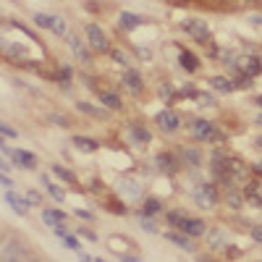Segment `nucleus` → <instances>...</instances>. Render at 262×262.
<instances>
[{"mask_svg":"<svg viewBox=\"0 0 262 262\" xmlns=\"http://www.w3.org/2000/svg\"><path fill=\"white\" fill-rule=\"evenodd\" d=\"M168 221H170V226H176L181 233H186V236H202L205 231H207V226H205V221H200V217H186V215H179V212H168Z\"/></svg>","mask_w":262,"mask_h":262,"instance_id":"nucleus-1","label":"nucleus"},{"mask_svg":"<svg viewBox=\"0 0 262 262\" xmlns=\"http://www.w3.org/2000/svg\"><path fill=\"white\" fill-rule=\"evenodd\" d=\"M84 32H86V45H90V50H95V53H111L107 37H105V32L97 24H86Z\"/></svg>","mask_w":262,"mask_h":262,"instance_id":"nucleus-2","label":"nucleus"},{"mask_svg":"<svg viewBox=\"0 0 262 262\" xmlns=\"http://www.w3.org/2000/svg\"><path fill=\"white\" fill-rule=\"evenodd\" d=\"M27 244L18 242V238H11V242L3 247V254H0V259L3 262H24L27 259Z\"/></svg>","mask_w":262,"mask_h":262,"instance_id":"nucleus-3","label":"nucleus"},{"mask_svg":"<svg viewBox=\"0 0 262 262\" xmlns=\"http://www.w3.org/2000/svg\"><path fill=\"white\" fill-rule=\"evenodd\" d=\"M155 123L165 131V134H173V131H179L181 118H179V113H173V111H160V113L155 116Z\"/></svg>","mask_w":262,"mask_h":262,"instance_id":"nucleus-4","label":"nucleus"},{"mask_svg":"<svg viewBox=\"0 0 262 262\" xmlns=\"http://www.w3.org/2000/svg\"><path fill=\"white\" fill-rule=\"evenodd\" d=\"M191 134H194L196 139H212V137H217V131H215V126H212L210 121L196 118V121L191 123Z\"/></svg>","mask_w":262,"mask_h":262,"instance_id":"nucleus-5","label":"nucleus"},{"mask_svg":"<svg viewBox=\"0 0 262 262\" xmlns=\"http://www.w3.org/2000/svg\"><path fill=\"white\" fill-rule=\"evenodd\" d=\"M11 160L18 168H24V170H32L37 165V155H34V152H27V149H13L11 152Z\"/></svg>","mask_w":262,"mask_h":262,"instance_id":"nucleus-6","label":"nucleus"},{"mask_svg":"<svg viewBox=\"0 0 262 262\" xmlns=\"http://www.w3.org/2000/svg\"><path fill=\"white\" fill-rule=\"evenodd\" d=\"M238 69H242L244 71V76H257L259 71H262V60L259 58H254V55H249V58H242V60H238Z\"/></svg>","mask_w":262,"mask_h":262,"instance_id":"nucleus-7","label":"nucleus"},{"mask_svg":"<svg viewBox=\"0 0 262 262\" xmlns=\"http://www.w3.org/2000/svg\"><path fill=\"white\" fill-rule=\"evenodd\" d=\"M69 48L74 50V55H76V58H79L81 63H90V60H92L90 50L84 48V42H81V39H79L76 34H69Z\"/></svg>","mask_w":262,"mask_h":262,"instance_id":"nucleus-8","label":"nucleus"},{"mask_svg":"<svg viewBox=\"0 0 262 262\" xmlns=\"http://www.w3.org/2000/svg\"><path fill=\"white\" fill-rule=\"evenodd\" d=\"M184 29H186L189 34H194L196 39H210V29L205 27V21H196V18H189L186 24H184Z\"/></svg>","mask_w":262,"mask_h":262,"instance_id":"nucleus-9","label":"nucleus"},{"mask_svg":"<svg viewBox=\"0 0 262 262\" xmlns=\"http://www.w3.org/2000/svg\"><path fill=\"white\" fill-rule=\"evenodd\" d=\"M6 202H8V205H11V207H13L18 215H27V212H29V202H27V196L21 200V196H18L13 189H8V191H6Z\"/></svg>","mask_w":262,"mask_h":262,"instance_id":"nucleus-10","label":"nucleus"},{"mask_svg":"<svg viewBox=\"0 0 262 262\" xmlns=\"http://www.w3.org/2000/svg\"><path fill=\"white\" fill-rule=\"evenodd\" d=\"M123 84H126V90H128V92H134V95L144 90V84H142V74H137L134 69H128V71L123 74Z\"/></svg>","mask_w":262,"mask_h":262,"instance_id":"nucleus-11","label":"nucleus"},{"mask_svg":"<svg viewBox=\"0 0 262 262\" xmlns=\"http://www.w3.org/2000/svg\"><path fill=\"white\" fill-rule=\"evenodd\" d=\"M168 236V242H173L176 247H181V249H186V252H194V244H191V236H186V233H176V231H168L165 233Z\"/></svg>","mask_w":262,"mask_h":262,"instance_id":"nucleus-12","label":"nucleus"},{"mask_svg":"<svg viewBox=\"0 0 262 262\" xmlns=\"http://www.w3.org/2000/svg\"><path fill=\"white\" fill-rule=\"evenodd\" d=\"M155 165H158V168H160L163 173H168V176H173V173L179 170V163L173 160L170 155H165V152H160V155L155 158Z\"/></svg>","mask_w":262,"mask_h":262,"instance_id":"nucleus-13","label":"nucleus"},{"mask_svg":"<svg viewBox=\"0 0 262 262\" xmlns=\"http://www.w3.org/2000/svg\"><path fill=\"white\" fill-rule=\"evenodd\" d=\"M196 202H202L205 207H215V202H217L215 189L212 186H200L196 189Z\"/></svg>","mask_w":262,"mask_h":262,"instance_id":"nucleus-14","label":"nucleus"},{"mask_svg":"<svg viewBox=\"0 0 262 262\" xmlns=\"http://www.w3.org/2000/svg\"><path fill=\"white\" fill-rule=\"evenodd\" d=\"M142 24V16L139 13H121V29H126V32H131V29H137Z\"/></svg>","mask_w":262,"mask_h":262,"instance_id":"nucleus-15","label":"nucleus"},{"mask_svg":"<svg viewBox=\"0 0 262 262\" xmlns=\"http://www.w3.org/2000/svg\"><path fill=\"white\" fill-rule=\"evenodd\" d=\"M42 221H45V223L53 228V226H58V223H63V221H66V215H63L60 210H53V207H48V210H42Z\"/></svg>","mask_w":262,"mask_h":262,"instance_id":"nucleus-16","label":"nucleus"},{"mask_svg":"<svg viewBox=\"0 0 262 262\" xmlns=\"http://www.w3.org/2000/svg\"><path fill=\"white\" fill-rule=\"evenodd\" d=\"M42 186H45V189H48V194L53 196V200H55V202H63V200H66V194L60 191V186H58V184H53V181H50L48 176H42Z\"/></svg>","mask_w":262,"mask_h":262,"instance_id":"nucleus-17","label":"nucleus"},{"mask_svg":"<svg viewBox=\"0 0 262 262\" xmlns=\"http://www.w3.org/2000/svg\"><path fill=\"white\" fill-rule=\"evenodd\" d=\"M100 102H102L105 107H111V111H121V107H123V105H121V97L113 95V92H102V95H100Z\"/></svg>","mask_w":262,"mask_h":262,"instance_id":"nucleus-18","label":"nucleus"},{"mask_svg":"<svg viewBox=\"0 0 262 262\" xmlns=\"http://www.w3.org/2000/svg\"><path fill=\"white\" fill-rule=\"evenodd\" d=\"M181 66H184V69H186L189 74H194L196 69H200V60H196L189 50H181Z\"/></svg>","mask_w":262,"mask_h":262,"instance_id":"nucleus-19","label":"nucleus"},{"mask_svg":"<svg viewBox=\"0 0 262 262\" xmlns=\"http://www.w3.org/2000/svg\"><path fill=\"white\" fill-rule=\"evenodd\" d=\"M32 21L39 27V29H53V24H55V16H48V13H34L32 16Z\"/></svg>","mask_w":262,"mask_h":262,"instance_id":"nucleus-20","label":"nucleus"},{"mask_svg":"<svg viewBox=\"0 0 262 262\" xmlns=\"http://www.w3.org/2000/svg\"><path fill=\"white\" fill-rule=\"evenodd\" d=\"M74 144H76L81 152H95V149H97V142H95V139H86V137H74Z\"/></svg>","mask_w":262,"mask_h":262,"instance_id":"nucleus-21","label":"nucleus"},{"mask_svg":"<svg viewBox=\"0 0 262 262\" xmlns=\"http://www.w3.org/2000/svg\"><path fill=\"white\" fill-rule=\"evenodd\" d=\"M210 84H212V90H217V92H231V90H233V84H231L228 79H223V76L210 79Z\"/></svg>","mask_w":262,"mask_h":262,"instance_id":"nucleus-22","label":"nucleus"},{"mask_svg":"<svg viewBox=\"0 0 262 262\" xmlns=\"http://www.w3.org/2000/svg\"><path fill=\"white\" fill-rule=\"evenodd\" d=\"M160 210H163L160 200H147V202H144V210H142V212H144L147 217H155V215H158Z\"/></svg>","mask_w":262,"mask_h":262,"instance_id":"nucleus-23","label":"nucleus"},{"mask_svg":"<svg viewBox=\"0 0 262 262\" xmlns=\"http://www.w3.org/2000/svg\"><path fill=\"white\" fill-rule=\"evenodd\" d=\"M131 137H134L139 144H147L149 142V131L142 128V126H131Z\"/></svg>","mask_w":262,"mask_h":262,"instance_id":"nucleus-24","label":"nucleus"},{"mask_svg":"<svg viewBox=\"0 0 262 262\" xmlns=\"http://www.w3.org/2000/svg\"><path fill=\"white\" fill-rule=\"evenodd\" d=\"M53 173H58V176L63 179V181H69V184H76V176L71 170H66V165H53Z\"/></svg>","mask_w":262,"mask_h":262,"instance_id":"nucleus-25","label":"nucleus"},{"mask_svg":"<svg viewBox=\"0 0 262 262\" xmlns=\"http://www.w3.org/2000/svg\"><path fill=\"white\" fill-rule=\"evenodd\" d=\"M79 111L81 113H86V116H102V111H100V107H95V105H90V102H79Z\"/></svg>","mask_w":262,"mask_h":262,"instance_id":"nucleus-26","label":"nucleus"},{"mask_svg":"<svg viewBox=\"0 0 262 262\" xmlns=\"http://www.w3.org/2000/svg\"><path fill=\"white\" fill-rule=\"evenodd\" d=\"M63 244L69 247V249H74V252H81V244H79V238H76V236H66V238H63Z\"/></svg>","mask_w":262,"mask_h":262,"instance_id":"nucleus-27","label":"nucleus"},{"mask_svg":"<svg viewBox=\"0 0 262 262\" xmlns=\"http://www.w3.org/2000/svg\"><path fill=\"white\" fill-rule=\"evenodd\" d=\"M0 134L8 137V139H16V137H18V134H16V128H11L8 123H0Z\"/></svg>","mask_w":262,"mask_h":262,"instance_id":"nucleus-28","label":"nucleus"},{"mask_svg":"<svg viewBox=\"0 0 262 262\" xmlns=\"http://www.w3.org/2000/svg\"><path fill=\"white\" fill-rule=\"evenodd\" d=\"M27 202H29V205H39V202H42V196H39V191L29 189V191H27Z\"/></svg>","mask_w":262,"mask_h":262,"instance_id":"nucleus-29","label":"nucleus"},{"mask_svg":"<svg viewBox=\"0 0 262 262\" xmlns=\"http://www.w3.org/2000/svg\"><path fill=\"white\" fill-rule=\"evenodd\" d=\"M53 32L55 34H66V21L60 16H55V24H53Z\"/></svg>","mask_w":262,"mask_h":262,"instance_id":"nucleus-30","label":"nucleus"},{"mask_svg":"<svg viewBox=\"0 0 262 262\" xmlns=\"http://www.w3.org/2000/svg\"><path fill=\"white\" fill-rule=\"evenodd\" d=\"M53 231H55V236H60V238H66V236H69V228H66L63 223H58V226H53Z\"/></svg>","mask_w":262,"mask_h":262,"instance_id":"nucleus-31","label":"nucleus"},{"mask_svg":"<svg viewBox=\"0 0 262 262\" xmlns=\"http://www.w3.org/2000/svg\"><path fill=\"white\" fill-rule=\"evenodd\" d=\"M79 231H81L84 238H90V242H97V233H95V231H90V228H79Z\"/></svg>","mask_w":262,"mask_h":262,"instance_id":"nucleus-32","label":"nucleus"},{"mask_svg":"<svg viewBox=\"0 0 262 262\" xmlns=\"http://www.w3.org/2000/svg\"><path fill=\"white\" fill-rule=\"evenodd\" d=\"M111 55H113V60H118V63H123V66L128 63V60H126V55H123L121 50H111Z\"/></svg>","mask_w":262,"mask_h":262,"instance_id":"nucleus-33","label":"nucleus"},{"mask_svg":"<svg viewBox=\"0 0 262 262\" xmlns=\"http://www.w3.org/2000/svg\"><path fill=\"white\" fill-rule=\"evenodd\" d=\"M76 215H79V217H84V221H95V215H92V212H86L84 207H79V210H76Z\"/></svg>","mask_w":262,"mask_h":262,"instance_id":"nucleus-34","label":"nucleus"},{"mask_svg":"<svg viewBox=\"0 0 262 262\" xmlns=\"http://www.w3.org/2000/svg\"><path fill=\"white\" fill-rule=\"evenodd\" d=\"M186 160H189L191 165H196V163H200V155H196L194 149H189V152H186Z\"/></svg>","mask_w":262,"mask_h":262,"instance_id":"nucleus-35","label":"nucleus"},{"mask_svg":"<svg viewBox=\"0 0 262 262\" xmlns=\"http://www.w3.org/2000/svg\"><path fill=\"white\" fill-rule=\"evenodd\" d=\"M50 121H53V123H60V126H69V121H66L63 116H58V113H53V116H50Z\"/></svg>","mask_w":262,"mask_h":262,"instance_id":"nucleus-36","label":"nucleus"},{"mask_svg":"<svg viewBox=\"0 0 262 262\" xmlns=\"http://www.w3.org/2000/svg\"><path fill=\"white\" fill-rule=\"evenodd\" d=\"M252 238H254V242H262V228H259V226L252 231Z\"/></svg>","mask_w":262,"mask_h":262,"instance_id":"nucleus-37","label":"nucleus"},{"mask_svg":"<svg viewBox=\"0 0 262 262\" xmlns=\"http://www.w3.org/2000/svg\"><path fill=\"white\" fill-rule=\"evenodd\" d=\"M11 170V165L8 163H3V160H0V173H8Z\"/></svg>","mask_w":262,"mask_h":262,"instance_id":"nucleus-38","label":"nucleus"},{"mask_svg":"<svg viewBox=\"0 0 262 262\" xmlns=\"http://www.w3.org/2000/svg\"><path fill=\"white\" fill-rule=\"evenodd\" d=\"M254 170H257V173H259V176H262V160L257 163V168H254Z\"/></svg>","mask_w":262,"mask_h":262,"instance_id":"nucleus-39","label":"nucleus"},{"mask_svg":"<svg viewBox=\"0 0 262 262\" xmlns=\"http://www.w3.org/2000/svg\"><path fill=\"white\" fill-rule=\"evenodd\" d=\"M196 262H212V259H207V257H196Z\"/></svg>","mask_w":262,"mask_h":262,"instance_id":"nucleus-40","label":"nucleus"},{"mask_svg":"<svg viewBox=\"0 0 262 262\" xmlns=\"http://www.w3.org/2000/svg\"><path fill=\"white\" fill-rule=\"evenodd\" d=\"M24 262H39V259H37V257H27Z\"/></svg>","mask_w":262,"mask_h":262,"instance_id":"nucleus-41","label":"nucleus"},{"mask_svg":"<svg viewBox=\"0 0 262 262\" xmlns=\"http://www.w3.org/2000/svg\"><path fill=\"white\" fill-rule=\"evenodd\" d=\"M257 105H259V107H262V95H259V97H257Z\"/></svg>","mask_w":262,"mask_h":262,"instance_id":"nucleus-42","label":"nucleus"},{"mask_svg":"<svg viewBox=\"0 0 262 262\" xmlns=\"http://www.w3.org/2000/svg\"><path fill=\"white\" fill-rule=\"evenodd\" d=\"M257 123H259V126H262V113H259V116H257Z\"/></svg>","mask_w":262,"mask_h":262,"instance_id":"nucleus-43","label":"nucleus"},{"mask_svg":"<svg viewBox=\"0 0 262 262\" xmlns=\"http://www.w3.org/2000/svg\"><path fill=\"white\" fill-rule=\"evenodd\" d=\"M238 3H252V0H238Z\"/></svg>","mask_w":262,"mask_h":262,"instance_id":"nucleus-44","label":"nucleus"},{"mask_svg":"<svg viewBox=\"0 0 262 262\" xmlns=\"http://www.w3.org/2000/svg\"><path fill=\"white\" fill-rule=\"evenodd\" d=\"M257 144H259V147H262V137H259V139H257Z\"/></svg>","mask_w":262,"mask_h":262,"instance_id":"nucleus-45","label":"nucleus"},{"mask_svg":"<svg viewBox=\"0 0 262 262\" xmlns=\"http://www.w3.org/2000/svg\"><path fill=\"white\" fill-rule=\"evenodd\" d=\"M252 3H262V0H252Z\"/></svg>","mask_w":262,"mask_h":262,"instance_id":"nucleus-46","label":"nucleus"},{"mask_svg":"<svg viewBox=\"0 0 262 262\" xmlns=\"http://www.w3.org/2000/svg\"><path fill=\"white\" fill-rule=\"evenodd\" d=\"M11 3H16V0H11Z\"/></svg>","mask_w":262,"mask_h":262,"instance_id":"nucleus-47","label":"nucleus"}]
</instances>
